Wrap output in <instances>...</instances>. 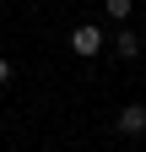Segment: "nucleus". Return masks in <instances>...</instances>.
Segmentation results:
<instances>
[{
    "mask_svg": "<svg viewBox=\"0 0 146 152\" xmlns=\"http://www.w3.org/2000/svg\"><path fill=\"white\" fill-rule=\"evenodd\" d=\"M11 71H16V65L6 60V54H0V87H6V82H11Z\"/></svg>",
    "mask_w": 146,
    "mask_h": 152,
    "instance_id": "5",
    "label": "nucleus"
},
{
    "mask_svg": "<svg viewBox=\"0 0 146 152\" xmlns=\"http://www.w3.org/2000/svg\"><path fill=\"white\" fill-rule=\"evenodd\" d=\"M103 11L114 16V22H130V11H135V0H103Z\"/></svg>",
    "mask_w": 146,
    "mask_h": 152,
    "instance_id": "4",
    "label": "nucleus"
},
{
    "mask_svg": "<svg viewBox=\"0 0 146 152\" xmlns=\"http://www.w3.org/2000/svg\"><path fill=\"white\" fill-rule=\"evenodd\" d=\"M70 49H76L81 60H92V54L103 49V27H92V22H81L76 33H70Z\"/></svg>",
    "mask_w": 146,
    "mask_h": 152,
    "instance_id": "1",
    "label": "nucleus"
},
{
    "mask_svg": "<svg viewBox=\"0 0 146 152\" xmlns=\"http://www.w3.org/2000/svg\"><path fill=\"white\" fill-rule=\"evenodd\" d=\"M114 49L124 54V60H135V54H141V33H130V27H119V38H114Z\"/></svg>",
    "mask_w": 146,
    "mask_h": 152,
    "instance_id": "3",
    "label": "nucleus"
},
{
    "mask_svg": "<svg viewBox=\"0 0 146 152\" xmlns=\"http://www.w3.org/2000/svg\"><path fill=\"white\" fill-rule=\"evenodd\" d=\"M114 125L124 130V136H146V103H124Z\"/></svg>",
    "mask_w": 146,
    "mask_h": 152,
    "instance_id": "2",
    "label": "nucleus"
}]
</instances>
